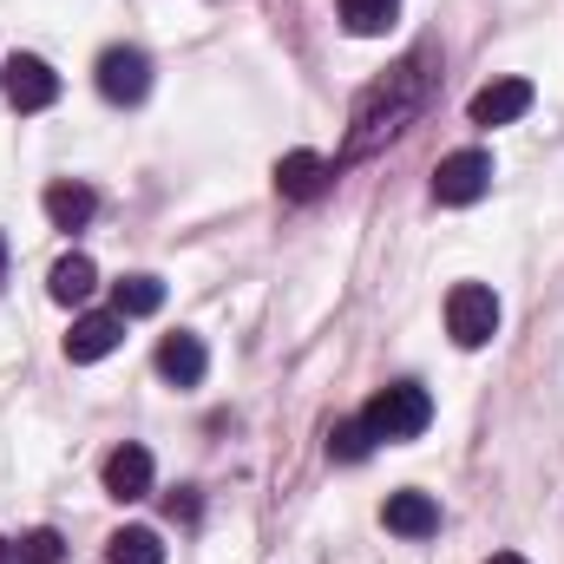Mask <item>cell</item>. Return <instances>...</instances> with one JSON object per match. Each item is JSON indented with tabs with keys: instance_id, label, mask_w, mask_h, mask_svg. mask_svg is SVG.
Wrapping results in <instances>:
<instances>
[{
	"instance_id": "10",
	"label": "cell",
	"mask_w": 564,
	"mask_h": 564,
	"mask_svg": "<svg viewBox=\"0 0 564 564\" xmlns=\"http://www.w3.org/2000/svg\"><path fill=\"white\" fill-rule=\"evenodd\" d=\"M381 525L401 532V539H426V532H440V506H433L426 492H388Z\"/></svg>"
},
{
	"instance_id": "2",
	"label": "cell",
	"mask_w": 564,
	"mask_h": 564,
	"mask_svg": "<svg viewBox=\"0 0 564 564\" xmlns=\"http://www.w3.org/2000/svg\"><path fill=\"white\" fill-rule=\"evenodd\" d=\"M486 191H492V158H486V151H453V158H440V171H433V204L466 210V204H479Z\"/></svg>"
},
{
	"instance_id": "6",
	"label": "cell",
	"mask_w": 564,
	"mask_h": 564,
	"mask_svg": "<svg viewBox=\"0 0 564 564\" xmlns=\"http://www.w3.org/2000/svg\"><path fill=\"white\" fill-rule=\"evenodd\" d=\"M119 341H126V315H119V308H93V315L73 322V335H66V361H79V368H86V361H106Z\"/></svg>"
},
{
	"instance_id": "4",
	"label": "cell",
	"mask_w": 564,
	"mask_h": 564,
	"mask_svg": "<svg viewBox=\"0 0 564 564\" xmlns=\"http://www.w3.org/2000/svg\"><path fill=\"white\" fill-rule=\"evenodd\" d=\"M0 86H7L13 112H46V106L59 99V73H53L40 53H13V59L0 66Z\"/></svg>"
},
{
	"instance_id": "5",
	"label": "cell",
	"mask_w": 564,
	"mask_h": 564,
	"mask_svg": "<svg viewBox=\"0 0 564 564\" xmlns=\"http://www.w3.org/2000/svg\"><path fill=\"white\" fill-rule=\"evenodd\" d=\"M99 93H106L112 106H139L144 93H151V59H144L139 46H112V53L99 59Z\"/></svg>"
},
{
	"instance_id": "15",
	"label": "cell",
	"mask_w": 564,
	"mask_h": 564,
	"mask_svg": "<svg viewBox=\"0 0 564 564\" xmlns=\"http://www.w3.org/2000/svg\"><path fill=\"white\" fill-rule=\"evenodd\" d=\"M106 564H164V545H158V532L132 525V532H119V539L106 545Z\"/></svg>"
},
{
	"instance_id": "14",
	"label": "cell",
	"mask_w": 564,
	"mask_h": 564,
	"mask_svg": "<svg viewBox=\"0 0 564 564\" xmlns=\"http://www.w3.org/2000/svg\"><path fill=\"white\" fill-rule=\"evenodd\" d=\"M394 20H401V0H341V26H348V33H361V40L388 33Z\"/></svg>"
},
{
	"instance_id": "20",
	"label": "cell",
	"mask_w": 564,
	"mask_h": 564,
	"mask_svg": "<svg viewBox=\"0 0 564 564\" xmlns=\"http://www.w3.org/2000/svg\"><path fill=\"white\" fill-rule=\"evenodd\" d=\"M0 282H7V237H0Z\"/></svg>"
},
{
	"instance_id": "9",
	"label": "cell",
	"mask_w": 564,
	"mask_h": 564,
	"mask_svg": "<svg viewBox=\"0 0 564 564\" xmlns=\"http://www.w3.org/2000/svg\"><path fill=\"white\" fill-rule=\"evenodd\" d=\"M204 368H210V355H204V341H197V335H164V341H158V375H164V381L197 388V381H204Z\"/></svg>"
},
{
	"instance_id": "16",
	"label": "cell",
	"mask_w": 564,
	"mask_h": 564,
	"mask_svg": "<svg viewBox=\"0 0 564 564\" xmlns=\"http://www.w3.org/2000/svg\"><path fill=\"white\" fill-rule=\"evenodd\" d=\"M158 302H164V282L158 276H126L119 282V295H112V308L132 322V315H158Z\"/></svg>"
},
{
	"instance_id": "11",
	"label": "cell",
	"mask_w": 564,
	"mask_h": 564,
	"mask_svg": "<svg viewBox=\"0 0 564 564\" xmlns=\"http://www.w3.org/2000/svg\"><path fill=\"white\" fill-rule=\"evenodd\" d=\"M151 473H158V466H151V453L126 440V446L106 459V492H112V499H144V492H151Z\"/></svg>"
},
{
	"instance_id": "3",
	"label": "cell",
	"mask_w": 564,
	"mask_h": 564,
	"mask_svg": "<svg viewBox=\"0 0 564 564\" xmlns=\"http://www.w3.org/2000/svg\"><path fill=\"white\" fill-rule=\"evenodd\" d=\"M446 328H453L459 348H486L492 328H499V295H492L486 282H459V289L446 295Z\"/></svg>"
},
{
	"instance_id": "7",
	"label": "cell",
	"mask_w": 564,
	"mask_h": 564,
	"mask_svg": "<svg viewBox=\"0 0 564 564\" xmlns=\"http://www.w3.org/2000/svg\"><path fill=\"white\" fill-rule=\"evenodd\" d=\"M328 177H335V164L322 151H282L276 158V191L289 204H315L328 191Z\"/></svg>"
},
{
	"instance_id": "8",
	"label": "cell",
	"mask_w": 564,
	"mask_h": 564,
	"mask_svg": "<svg viewBox=\"0 0 564 564\" xmlns=\"http://www.w3.org/2000/svg\"><path fill=\"white\" fill-rule=\"evenodd\" d=\"M466 112H473V126H512V119L532 112V86H525V79H492V86L473 93Z\"/></svg>"
},
{
	"instance_id": "18",
	"label": "cell",
	"mask_w": 564,
	"mask_h": 564,
	"mask_svg": "<svg viewBox=\"0 0 564 564\" xmlns=\"http://www.w3.org/2000/svg\"><path fill=\"white\" fill-rule=\"evenodd\" d=\"M59 558H66V545H59V532H46V525L13 545V564H59Z\"/></svg>"
},
{
	"instance_id": "21",
	"label": "cell",
	"mask_w": 564,
	"mask_h": 564,
	"mask_svg": "<svg viewBox=\"0 0 564 564\" xmlns=\"http://www.w3.org/2000/svg\"><path fill=\"white\" fill-rule=\"evenodd\" d=\"M0 564H13V545H0Z\"/></svg>"
},
{
	"instance_id": "13",
	"label": "cell",
	"mask_w": 564,
	"mask_h": 564,
	"mask_svg": "<svg viewBox=\"0 0 564 564\" xmlns=\"http://www.w3.org/2000/svg\"><path fill=\"white\" fill-rule=\"evenodd\" d=\"M46 289H53V302H66V308H73V302H86V295L99 289V263H93V257H59Z\"/></svg>"
},
{
	"instance_id": "19",
	"label": "cell",
	"mask_w": 564,
	"mask_h": 564,
	"mask_svg": "<svg viewBox=\"0 0 564 564\" xmlns=\"http://www.w3.org/2000/svg\"><path fill=\"white\" fill-rule=\"evenodd\" d=\"M486 564H525V558L519 552H499V558H486Z\"/></svg>"
},
{
	"instance_id": "17",
	"label": "cell",
	"mask_w": 564,
	"mask_h": 564,
	"mask_svg": "<svg viewBox=\"0 0 564 564\" xmlns=\"http://www.w3.org/2000/svg\"><path fill=\"white\" fill-rule=\"evenodd\" d=\"M328 453H335V459H348V466H355V459H368V453H375V433H368V421H361V414H355V421H335V433H328Z\"/></svg>"
},
{
	"instance_id": "12",
	"label": "cell",
	"mask_w": 564,
	"mask_h": 564,
	"mask_svg": "<svg viewBox=\"0 0 564 564\" xmlns=\"http://www.w3.org/2000/svg\"><path fill=\"white\" fill-rule=\"evenodd\" d=\"M93 210H99V197H93L86 184H46V217H53V230H86Z\"/></svg>"
},
{
	"instance_id": "1",
	"label": "cell",
	"mask_w": 564,
	"mask_h": 564,
	"mask_svg": "<svg viewBox=\"0 0 564 564\" xmlns=\"http://www.w3.org/2000/svg\"><path fill=\"white\" fill-rule=\"evenodd\" d=\"M361 421H368L375 440H421L426 421H433V394H426L421 381H394V388H381L361 408Z\"/></svg>"
}]
</instances>
